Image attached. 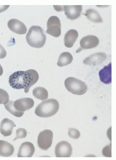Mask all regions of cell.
Returning <instances> with one entry per match:
<instances>
[{
	"mask_svg": "<svg viewBox=\"0 0 116 160\" xmlns=\"http://www.w3.org/2000/svg\"><path fill=\"white\" fill-rule=\"evenodd\" d=\"M14 147L11 143L4 140H0V156L9 157L14 152Z\"/></svg>",
	"mask_w": 116,
	"mask_h": 160,
	"instance_id": "17",
	"label": "cell"
},
{
	"mask_svg": "<svg viewBox=\"0 0 116 160\" xmlns=\"http://www.w3.org/2000/svg\"><path fill=\"white\" fill-rule=\"evenodd\" d=\"M54 7L55 10L58 8V9H60V11H64V7H63L62 6H54Z\"/></svg>",
	"mask_w": 116,
	"mask_h": 160,
	"instance_id": "28",
	"label": "cell"
},
{
	"mask_svg": "<svg viewBox=\"0 0 116 160\" xmlns=\"http://www.w3.org/2000/svg\"><path fill=\"white\" fill-rule=\"evenodd\" d=\"M64 11L67 18L73 21L78 19L81 16L82 6L81 5L64 6Z\"/></svg>",
	"mask_w": 116,
	"mask_h": 160,
	"instance_id": "10",
	"label": "cell"
},
{
	"mask_svg": "<svg viewBox=\"0 0 116 160\" xmlns=\"http://www.w3.org/2000/svg\"><path fill=\"white\" fill-rule=\"evenodd\" d=\"M68 134L70 137L71 138L77 139L80 137L81 133L79 130H77L75 128H69Z\"/></svg>",
	"mask_w": 116,
	"mask_h": 160,
	"instance_id": "24",
	"label": "cell"
},
{
	"mask_svg": "<svg viewBox=\"0 0 116 160\" xmlns=\"http://www.w3.org/2000/svg\"><path fill=\"white\" fill-rule=\"evenodd\" d=\"M8 93L4 89L0 88V104H7L9 101Z\"/></svg>",
	"mask_w": 116,
	"mask_h": 160,
	"instance_id": "22",
	"label": "cell"
},
{
	"mask_svg": "<svg viewBox=\"0 0 116 160\" xmlns=\"http://www.w3.org/2000/svg\"><path fill=\"white\" fill-rule=\"evenodd\" d=\"M99 40L96 36L93 35L84 37L80 41V48L76 51V53L80 52L85 49H91L95 48L99 44Z\"/></svg>",
	"mask_w": 116,
	"mask_h": 160,
	"instance_id": "8",
	"label": "cell"
},
{
	"mask_svg": "<svg viewBox=\"0 0 116 160\" xmlns=\"http://www.w3.org/2000/svg\"><path fill=\"white\" fill-rule=\"evenodd\" d=\"M54 134L50 130H45L40 132L38 136L37 144L40 149L47 150L53 143Z\"/></svg>",
	"mask_w": 116,
	"mask_h": 160,
	"instance_id": "5",
	"label": "cell"
},
{
	"mask_svg": "<svg viewBox=\"0 0 116 160\" xmlns=\"http://www.w3.org/2000/svg\"><path fill=\"white\" fill-rule=\"evenodd\" d=\"M13 101H9L7 104H5L4 107L6 109L10 112L11 114L16 117L20 118L23 116L24 114V112H20L17 110L13 106Z\"/></svg>",
	"mask_w": 116,
	"mask_h": 160,
	"instance_id": "21",
	"label": "cell"
},
{
	"mask_svg": "<svg viewBox=\"0 0 116 160\" xmlns=\"http://www.w3.org/2000/svg\"><path fill=\"white\" fill-rule=\"evenodd\" d=\"M35 152L34 145L31 142H26L21 144L19 148L18 158H31Z\"/></svg>",
	"mask_w": 116,
	"mask_h": 160,
	"instance_id": "13",
	"label": "cell"
},
{
	"mask_svg": "<svg viewBox=\"0 0 116 160\" xmlns=\"http://www.w3.org/2000/svg\"><path fill=\"white\" fill-rule=\"evenodd\" d=\"M72 151L71 145L65 141L59 142L55 148V154L57 158H70Z\"/></svg>",
	"mask_w": 116,
	"mask_h": 160,
	"instance_id": "7",
	"label": "cell"
},
{
	"mask_svg": "<svg viewBox=\"0 0 116 160\" xmlns=\"http://www.w3.org/2000/svg\"><path fill=\"white\" fill-rule=\"evenodd\" d=\"M46 32L55 38L61 36V22L60 19L56 16H52L48 19L47 22V30Z\"/></svg>",
	"mask_w": 116,
	"mask_h": 160,
	"instance_id": "6",
	"label": "cell"
},
{
	"mask_svg": "<svg viewBox=\"0 0 116 160\" xmlns=\"http://www.w3.org/2000/svg\"><path fill=\"white\" fill-rule=\"evenodd\" d=\"M102 154L103 156L107 158H111L112 157V152H111V144L107 145L103 148L102 150Z\"/></svg>",
	"mask_w": 116,
	"mask_h": 160,
	"instance_id": "25",
	"label": "cell"
},
{
	"mask_svg": "<svg viewBox=\"0 0 116 160\" xmlns=\"http://www.w3.org/2000/svg\"><path fill=\"white\" fill-rule=\"evenodd\" d=\"M3 67H2V66H1V64H0V76L3 75Z\"/></svg>",
	"mask_w": 116,
	"mask_h": 160,
	"instance_id": "29",
	"label": "cell"
},
{
	"mask_svg": "<svg viewBox=\"0 0 116 160\" xmlns=\"http://www.w3.org/2000/svg\"><path fill=\"white\" fill-rule=\"evenodd\" d=\"M39 76L34 69L26 71H18L10 75L8 80L9 85L15 89H24L25 93H28L30 88L38 81Z\"/></svg>",
	"mask_w": 116,
	"mask_h": 160,
	"instance_id": "1",
	"label": "cell"
},
{
	"mask_svg": "<svg viewBox=\"0 0 116 160\" xmlns=\"http://www.w3.org/2000/svg\"><path fill=\"white\" fill-rule=\"evenodd\" d=\"M6 51L1 44H0V59H3L6 57Z\"/></svg>",
	"mask_w": 116,
	"mask_h": 160,
	"instance_id": "26",
	"label": "cell"
},
{
	"mask_svg": "<svg viewBox=\"0 0 116 160\" xmlns=\"http://www.w3.org/2000/svg\"><path fill=\"white\" fill-rule=\"evenodd\" d=\"M9 6H0V12L5 11L9 8Z\"/></svg>",
	"mask_w": 116,
	"mask_h": 160,
	"instance_id": "27",
	"label": "cell"
},
{
	"mask_svg": "<svg viewBox=\"0 0 116 160\" xmlns=\"http://www.w3.org/2000/svg\"><path fill=\"white\" fill-rule=\"evenodd\" d=\"M85 16L89 21L95 23H102L103 20L97 11L93 9H89L86 11Z\"/></svg>",
	"mask_w": 116,
	"mask_h": 160,
	"instance_id": "19",
	"label": "cell"
},
{
	"mask_svg": "<svg viewBox=\"0 0 116 160\" xmlns=\"http://www.w3.org/2000/svg\"><path fill=\"white\" fill-rule=\"evenodd\" d=\"M59 108L60 105L57 100L48 99L38 105L35 110V113L39 117H51L57 113Z\"/></svg>",
	"mask_w": 116,
	"mask_h": 160,
	"instance_id": "3",
	"label": "cell"
},
{
	"mask_svg": "<svg viewBox=\"0 0 116 160\" xmlns=\"http://www.w3.org/2000/svg\"><path fill=\"white\" fill-rule=\"evenodd\" d=\"M34 101L31 98H24L14 102L13 106L17 110L24 112L31 109L34 106Z\"/></svg>",
	"mask_w": 116,
	"mask_h": 160,
	"instance_id": "11",
	"label": "cell"
},
{
	"mask_svg": "<svg viewBox=\"0 0 116 160\" xmlns=\"http://www.w3.org/2000/svg\"><path fill=\"white\" fill-rule=\"evenodd\" d=\"M9 29L14 33L18 34H25L27 32V28L25 24L17 19L9 20L8 23Z\"/></svg>",
	"mask_w": 116,
	"mask_h": 160,
	"instance_id": "12",
	"label": "cell"
},
{
	"mask_svg": "<svg viewBox=\"0 0 116 160\" xmlns=\"http://www.w3.org/2000/svg\"><path fill=\"white\" fill-rule=\"evenodd\" d=\"M79 36L77 31L71 29L68 31L65 35L64 45L67 48H71L74 45Z\"/></svg>",
	"mask_w": 116,
	"mask_h": 160,
	"instance_id": "16",
	"label": "cell"
},
{
	"mask_svg": "<svg viewBox=\"0 0 116 160\" xmlns=\"http://www.w3.org/2000/svg\"><path fill=\"white\" fill-rule=\"evenodd\" d=\"M33 94L36 99L42 101H46L48 97V92L42 87L35 88L33 91Z\"/></svg>",
	"mask_w": 116,
	"mask_h": 160,
	"instance_id": "20",
	"label": "cell"
},
{
	"mask_svg": "<svg viewBox=\"0 0 116 160\" xmlns=\"http://www.w3.org/2000/svg\"><path fill=\"white\" fill-rule=\"evenodd\" d=\"M16 126V125L12 120L8 118H4L0 125V132L1 133L4 137H8L12 134L13 128Z\"/></svg>",
	"mask_w": 116,
	"mask_h": 160,
	"instance_id": "14",
	"label": "cell"
},
{
	"mask_svg": "<svg viewBox=\"0 0 116 160\" xmlns=\"http://www.w3.org/2000/svg\"><path fill=\"white\" fill-rule=\"evenodd\" d=\"M46 36L45 31L41 27L38 26H32L26 35V41L31 47L42 48L46 43Z\"/></svg>",
	"mask_w": 116,
	"mask_h": 160,
	"instance_id": "2",
	"label": "cell"
},
{
	"mask_svg": "<svg viewBox=\"0 0 116 160\" xmlns=\"http://www.w3.org/2000/svg\"><path fill=\"white\" fill-rule=\"evenodd\" d=\"M106 58L107 56L104 53H96L86 58L83 62L85 65L92 66H97L103 63Z\"/></svg>",
	"mask_w": 116,
	"mask_h": 160,
	"instance_id": "9",
	"label": "cell"
},
{
	"mask_svg": "<svg viewBox=\"0 0 116 160\" xmlns=\"http://www.w3.org/2000/svg\"><path fill=\"white\" fill-rule=\"evenodd\" d=\"M27 132L24 128H19L16 131V138L13 140V141L20 138H24L27 137Z\"/></svg>",
	"mask_w": 116,
	"mask_h": 160,
	"instance_id": "23",
	"label": "cell"
},
{
	"mask_svg": "<svg viewBox=\"0 0 116 160\" xmlns=\"http://www.w3.org/2000/svg\"><path fill=\"white\" fill-rule=\"evenodd\" d=\"M73 60V57L70 53L64 52L60 55L57 62V65L60 67H63L70 64Z\"/></svg>",
	"mask_w": 116,
	"mask_h": 160,
	"instance_id": "18",
	"label": "cell"
},
{
	"mask_svg": "<svg viewBox=\"0 0 116 160\" xmlns=\"http://www.w3.org/2000/svg\"><path fill=\"white\" fill-rule=\"evenodd\" d=\"M100 81L105 84H110L112 83V63L104 66L99 71Z\"/></svg>",
	"mask_w": 116,
	"mask_h": 160,
	"instance_id": "15",
	"label": "cell"
},
{
	"mask_svg": "<svg viewBox=\"0 0 116 160\" xmlns=\"http://www.w3.org/2000/svg\"><path fill=\"white\" fill-rule=\"evenodd\" d=\"M65 86L69 92L75 95H83L87 91L86 83L72 77H69L65 80Z\"/></svg>",
	"mask_w": 116,
	"mask_h": 160,
	"instance_id": "4",
	"label": "cell"
}]
</instances>
